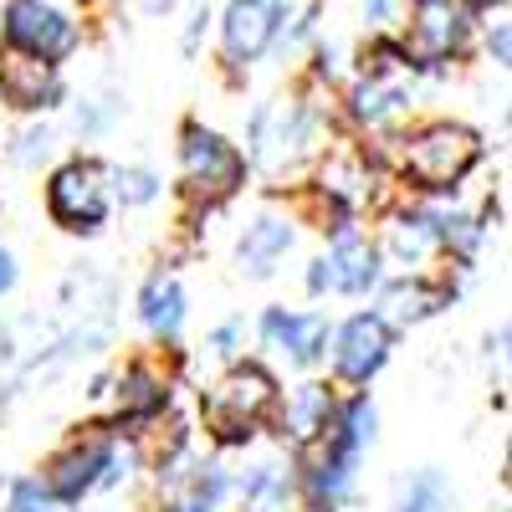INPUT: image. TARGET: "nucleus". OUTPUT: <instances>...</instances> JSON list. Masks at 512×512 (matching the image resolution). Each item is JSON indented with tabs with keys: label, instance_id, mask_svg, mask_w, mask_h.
I'll return each instance as SVG.
<instances>
[{
	"label": "nucleus",
	"instance_id": "nucleus-1",
	"mask_svg": "<svg viewBox=\"0 0 512 512\" xmlns=\"http://www.w3.org/2000/svg\"><path fill=\"white\" fill-rule=\"evenodd\" d=\"M477 154H482V139L466 123H425L405 149V175L420 190H451L477 164Z\"/></svg>",
	"mask_w": 512,
	"mask_h": 512
},
{
	"label": "nucleus",
	"instance_id": "nucleus-2",
	"mask_svg": "<svg viewBox=\"0 0 512 512\" xmlns=\"http://www.w3.org/2000/svg\"><path fill=\"white\" fill-rule=\"evenodd\" d=\"M466 41H472V11L461 0H415L400 52L410 57V67H441L461 57Z\"/></svg>",
	"mask_w": 512,
	"mask_h": 512
},
{
	"label": "nucleus",
	"instance_id": "nucleus-3",
	"mask_svg": "<svg viewBox=\"0 0 512 512\" xmlns=\"http://www.w3.org/2000/svg\"><path fill=\"white\" fill-rule=\"evenodd\" d=\"M0 36L6 47L26 52V57H41V62H62L77 52V21L67 11H57L52 0H6V16H0Z\"/></svg>",
	"mask_w": 512,
	"mask_h": 512
},
{
	"label": "nucleus",
	"instance_id": "nucleus-4",
	"mask_svg": "<svg viewBox=\"0 0 512 512\" xmlns=\"http://www.w3.org/2000/svg\"><path fill=\"white\" fill-rule=\"evenodd\" d=\"M47 205L52 216L67 226V231H98L103 216H108V185H103V169L93 159H72L62 164L52 185H47Z\"/></svg>",
	"mask_w": 512,
	"mask_h": 512
},
{
	"label": "nucleus",
	"instance_id": "nucleus-5",
	"mask_svg": "<svg viewBox=\"0 0 512 512\" xmlns=\"http://www.w3.org/2000/svg\"><path fill=\"white\" fill-rule=\"evenodd\" d=\"M287 0H226L221 11V47L231 67H246L256 57H267V47L282 36Z\"/></svg>",
	"mask_w": 512,
	"mask_h": 512
},
{
	"label": "nucleus",
	"instance_id": "nucleus-6",
	"mask_svg": "<svg viewBox=\"0 0 512 512\" xmlns=\"http://www.w3.org/2000/svg\"><path fill=\"white\" fill-rule=\"evenodd\" d=\"M272 395H277V384H272V374H267L262 364H236V369L216 384V390H210L205 415L221 425V436H241L246 425L262 420V410L272 405Z\"/></svg>",
	"mask_w": 512,
	"mask_h": 512
},
{
	"label": "nucleus",
	"instance_id": "nucleus-7",
	"mask_svg": "<svg viewBox=\"0 0 512 512\" xmlns=\"http://www.w3.org/2000/svg\"><path fill=\"white\" fill-rule=\"evenodd\" d=\"M180 164H185V180H190V190L195 195H210V200H221V195H231L236 190V180H241V154L221 139V134H210V128H200V123H190L185 128V139H180Z\"/></svg>",
	"mask_w": 512,
	"mask_h": 512
},
{
	"label": "nucleus",
	"instance_id": "nucleus-8",
	"mask_svg": "<svg viewBox=\"0 0 512 512\" xmlns=\"http://www.w3.org/2000/svg\"><path fill=\"white\" fill-rule=\"evenodd\" d=\"M308 139H313V118H308L303 103H272L251 123V154H256L262 169H272V175L303 154Z\"/></svg>",
	"mask_w": 512,
	"mask_h": 512
},
{
	"label": "nucleus",
	"instance_id": "nucleus-9",
	"mask_svg": "<svg viewBox=\"0 0 512 512\" xmlns=\"http://www.w3.org/2000/svg\"><path fill=\"white\" fill-rule=\"evenodd\" d=\"M0 98L21 113H41L62 98V77H57V62H41V57H26L16 47H0Z\"/></svg>",
	"mask_w": 512,
	"mask_h": 512
},
{
	"label": "nucleus",
	"instance_id": "nucleus-10",
	"mask_svg": "<svg viewBox=\"0 0 512 512\" xmlns=\"http://www.w3.org/2000/svg\"><path fill=\"white\" fill-rule=\"evenodd\" d=\"M379 282V256H374V246L364 241V236H354V231H344L333 241V251L323 256V262H313V272H308V287L313 292H369Z\"/></svg>",
	"mask_w": 512,
	"mask_h": 512
},
{
	"label": "nucleus",
	"instance_id": "nucleus-11",
	"mask_svg": "<svg viewBox=\"0 0 512 512\" xmlns=\"http://www.w3.org/2000/svg\"><path fill=\"white\" fill-rule=\"evenodd\" d=\"M384 359H390V323L374 318V313H359L349 318L344 328H338V349H333V364L344 379L364 384Z\"/></svg>",
	"mask_w": 512,
	"mask_h": 512
},
{
	"label": "nucleus",
	"instance_id": "nucleus-12",
	"mask_svg": "<svg viewBox=\"0 0 512 512\" xmlns=\"http://www.w3.org/2000/svg\"><path fill=\"white\" fill-rule=\"evenodd\" d=\"M108 461H113V446L108 441H77L72 451H62L47 472V492L62 497V502H77L88 487H98L108 477Z\"/></svg>",
	"mask_w": 512,
	"mask_h": 512
},
{
	"label": "nucleus",
	"instance_id": "nucleus-13",
	"mask_svg": "<svg viewBox=\"0 0 512 512\" xmlns=\"http://www.w3.org/2000/svg\"><path fill=\"white\" fill-rule=\"evenodd\" d=\"M262 338L272 349H282L292 364H313L323 354V338H328V323L318 313H287V308H272L262 318Z\"/></svg>",
	"mask_w": 512,
	"mask_h": 512
},
{
	"label": "nucleus",
	"instance_id": "nucleus-14",
	"mask_svg": "<svg viewBox=\"0 0 512 512\" xmlns=\"http://www.w3.org/2000/svg\"><path fill=\"white\" fill-rule=\"evenodd\" d=\"M354 456H359V446H349L338 431L328 436V451L313 461V472H308V492H313L318 507H333L338 497L349 492V482H354Z\"/></svg>",
	"mask_w": 512,
	"mask_h": 512
},
{
	"label": "nucleus",
	"instance_id": "nucleus-15",
	"mask_svg": "<svg viewBox=\"0 0 512 512\" xmlns=\"http://www.w3.org/2000/svg\"><path fill=\"white\" fill-rule=\"evenodd\" d=\"M287 246H292V226L282 216H262V221L246 231V241H241V267L256 272V277H267Z\"/></svg>",
	"mask_w": 512,
	"mask_h": 512
},
{
	"label": "nucleus",
	"instance_id": "nucleus-16",
	"mask_svg": "<svg viewBox=\"0 0 512 512\" xmlns=\"http://www.w3.org/2000/svg\"><path fill=\"white\" fill-rule=\"evenodd\" d=\"M139 313H144V323L159 338H175L180 323H185V292H180V282L175 277H154L144 287V297H139Z\"/></svg>",
	"mask_w": 512,
	"mask_h": 512
},
{
	"label": "nucleus",
	"instance_id": "nucleus-17",
	"mask_svg": "<svg viewBox=\"0 0 512 512\" xmlns=\"http://www.w3.org/2000/svg\"><path fill=\"white\" fill-rule=\"evenodd\" d=\"M226 497V477H221V466H195V472L169 492L164 512H216Z\"/></svg>",
	"mask_w": 512,
	"mask_h": 512
},
{
	"label": "nucleus",
	"instance_id": "nucleus-18",
	"mask_svg": "<svg viewBox=\"0 0 512 512\" xmlns=\"http://www.w3.org/2000/svg\"><path fill=\"white\" fill-rule=\"evenodd\" d=\"M328 415H333V400L323 384H303V390H292L287 400V431L297 441H313L318 431H328Z\"/></svg>",
	"mask_w": 512,
	"mask_h": 512
},
{
	"label": "nucleus",
	"instance_id": "nucleus-19",
	"mask_svg": "<svg viewBox=\"0 0 512 512\" xmlns=\"http://www.w3.org/2000/svg\"><path fill=\"white\" fill-rule=\"evenodd\" d=\"M164 400H169V384H164L149 364H134V369L118 379V405H123V415H154V410H164Z\"/></svg>",
	"mask_w": 512,
	"mask_h": 512
},
{
	"label": "nucleus",
	"instance_id": "nucleus-20",
	"mask_svg": "<svg viewBox=\"0 0 512 512\" xmlns=\"http://www.w3.org/2000/svg\"><path fill=\"white\" fill-rule=\"evenodd\" d=\"M384 308H390V318L410 323V318H425L441 308V292L425 287V282H395L390 292H384Z\"/></svg>",
	"mask_w": 512,
	"mask_h": 512
},
{
	"label": "nucleus",
	"instance_id": "nucleus-21",
	"mask_svg": "<svg viewBox=\"0 0 512 512\" xmlns=\"http://www.w3.org/2000/svg\"><path fill=\"white\" fill-rule=\"evenodd\" d=\"M282 492H287V482H282L277 466H256V472L241 482V497H246L251 507H277Z\"/></svg>",
	"mask_w": 512,
	"mask_h": 512
},
{
	"label": "nucleus",
	"instance_id": "nucleus-22",
	"mask_svg": "<svg viewBox=\"0 0 512 512\" xmlns=\"http://www.w3.org/2000/svg\"><path fill=\"white\" fill-rule=\"evenodd\" d=\"M431 241H436V221L415 216V221H405L395 231V256H400V262H420V256L431 251Z\"/></svg>",
	"mask_w": 512,
	"mask_h": 512
},
{
	"label": "nucleus",
	"instance_id": "nucleus-23",
	"mask_svg": "<svg viewBox=\"0 0 512 512\" xmlns=\"http://www.w3.org/2000/svg\"><path fill=\"white\" fill-rule=\"evenodd\" d=\"M400 512H451L441 477H420V482L405 492V507H400Z\"/></svg>",
	"mask_w": 512,
	"mask_h": 512
},
{
	"label": "nucleus",
	"instance_id": "nucleus-24",
	"mask_svg": "<svg viewBox=\"0 0 512 512\" xmlns=\"http://www.w3.org/2000/svg\"><path fill=\"white\" fill-rule=\"evenodd\" d=\"M118 195L128 205H149L159 195V180L149 175V169H118Z\"/></svg>",
	"mask_w": 512,
	"mask_h": 512
},
{
	"label": "nucleus",
	"instance_id": "nucleus-25",
	"mask_svg": "<svg viewBox=\"0 0 512 512\" xmlns=\"http://www.w3.org/2000/svg\"><path fill=\"white\" fill-rule=\"evenodd\" d=\"M359 11H364V21H369L374 31H390V26L405 21L410 0H359Z\"/></svg>",
	"mask_w": 512,
	"mask_h": 512
},
{
	"label": "nucleus",
	"instance_id": "nucleus-26",
	"mask_svg": "<svg viewBox=\"0 0 512 512\" xmlns=\"http://www.w3.org/2000/svg\"><path fill=\"white\" fill-rule=\"evenodd\" d=\"M11 512H57V497L41 487V482H21L11 492Z\"/></svg>",
	"mask_w": 512,
	"mask_h": 512
},
{
	"label": "nucleus",
	"instance_id": "nucleus-27",
	"mask_svg": "<svg viewBox=\"0 0 512 512\" xmlns=\"http://www.w3.org/2000/svg\"><path fill=\"white\" fill-rule=\"evenodd\" d=\"M446 241H456V251L466 256V251L482 241V226H472V221H461V216H456V221H446Z\"/></svg>",
	"mask_w": 512,
	"mask_h": 512
},
{
	"label": "nucleus",
	"instance_id": "nucleus-28",
	"mask_svg": "<svg viewBox=\"0 0 512 512\" xmlns=\"http://www.w3.org/2000/svg\"><path fill=\"white\" fill-rule=\"evenodd\" d=\"M507 52H512V26L497 21V26L487 31V57H492L497 67H507Z\"/></svg>",
	"mask_w": 512,
	"mask_h": 512
},
{
	"label": "nucleus",
	"instance_id": "nucleus-29",
	"mask_svg": "<svg viewBox=\"0 0 512 512\" xmlns=\"http://www.w3.org/2000/svg\"><path fill=\"white\" fill-rule=\"evenodd\" d=\"M52 149V128H31V134H21V149H16V159H41V154H47Z\"/></svg>",
	"mask_w": 512,
	"mask_h": 512
},
{
	"label": "nucleus",
	"instance_id": "nucleus-30",
	"mask_svg": "<svg viewBox=\"0 0 512 512\" xmlns=\"http://www.w3.org/2000/svg\"><path fill=\"white\" fill-rule=\"evenodd\" d=\"M11 287H16V256L0 246V292H11Z\"/></svg>",
	"mask_w": 512,
	"mask_h": 512
},
{
	"label": "nucleus",
	"instance_id": "nucleus-31",
	"mask_svg": "<svg viewBox=\"0 0 512 512\" xmlns=\"http://www.w3.org/2000/svg\"><path fill=\"white\" fill-rule=\"evenodd\" d=\"M461 6H466V11H502L507 0H461Z\"/></svg>",
	"mask_w": 512,
	"mask_h": 512
},
{
	"label": "nucleus",
	"instance_id": "nucleus-32",
	"mask_svg": "<svg viewBox=\"0 0 512 512\" xmlns=\"http://www.w3.org/2000/svg\"><path fill=\"white\" fill-rule=\"evenodd\" d=\"M231 344H236V323H226V328H221V333H216V349H221V354H226V349H231Z\"/></svg>",
	"mask_w": 512,
	"mask_h": 512
}]
</instances>
